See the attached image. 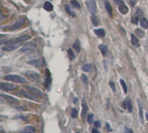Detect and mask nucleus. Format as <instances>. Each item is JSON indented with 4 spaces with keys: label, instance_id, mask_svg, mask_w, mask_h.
I'll return each instance as SVG.
<instances>
[{
    "label": "nucleus",
    "instance_id": "nucleus-1",
    "mask_svg": "<svg viewBox=\"0 0 148 133\" xmlns=\"http://www.w3.org/2000/svg\"><path fill=\"white\" fill-rule=\"evenodd\" d=\"M4 79L11 82L17 83V84H25L26 83V79L24 78V77L18 76V75H11V74L6 75V76L4 77Z\"/></svg>",
    "mask_w": 148,
    "mask_h": 133
},
{
    "label": "nucleus",
    "instance_id": "nucleus-2",
    "mask_svg": "<svg viewBox=\"0 0 148 133\" xmlns=\"http://www.w3.org/2000/svg\"><path fill=\"white\" fill-rule=\"evenodd\" d=\"M86 4L88 11L92 14H95L97 12V4L95 0H86Z\"/></svg>",
    "mask_w": 148,
    "mask_h": 133
},
{
    "label": "nucleus",
    "instance_id": "nucleus-3",
    "mask_svg": "<svg viewBox=\"0 0 148 133\" xmlns=\"http://www.w3.org/2000/svg\"><path fill=\"white\" fill-rule=\"evenodd\" d=\"M30 38L29 35H24V36H21L19 37H17L15 39H10L7 40V41H4V44H15V43H22L24 41H26Z\"/></svg>",
    "mask_w": 148,
    "mask_h": 133
},
{
    "label": "nucleus",
    "instance_id": "nucleus-4",
    "mask_svg": "<svg viewBox=\"0 0 148 133\" xmlns=\"http://www.w3.org/2000/svg\"><path fill=\"white\" fill-rule=\"evenodd\" d=\"M24 24V17H22V18L20 19L19 21H17L16 24H12L11 26L7 27V28H5V30H7V31H14V30H17V29L21 28V27L23 26Z\"/></svg>",
    "mask_w": 148,
    "mask_h": 133
},
{
    "label": "nucleus",
    "instance_id": "nucleus-5",
    "mask_svg": "<svg viewBox=\"0 0 148 133\" xmlns=\"http://www.w3.org/2000/svg\"><path fill=\"white\" fill-rule=\"evenodd\" d=\"M20 45H21V43H15V44H5L4 46H3L2 50L4 51H12L17 50Z\"/></svg>",
    "mask_w": 148,
    "mask_h": 133
},
{
    "label": "nucleus",
    "instance_id": "nucleus-6",
    "mask_svg": "<svg viewBox=\"0 0 148 133\" xmlns=\"http://www.w3.org/2000/svg\"><path fill=\"white\" fill-rule=\"evenodd\" d=\"M0 88L4 91H14L17 88L15 84H10V83H4V82H0Z\"/></svg>",
    "mask_w": 148,
    "mask_h": 133
},
{
    "label": "nucleus",
    "instance_id": "nucleus-7",
    "mask_svg": "<svg viewBox=\"0 0 148 133\" xmlns=\"http://www.w3.org/2000/svg\"><path fill=\"white\" fill-rule=\"evenodd\" d=\"M20 94H21L23 97H26V98L34 100V101H37V100H38V99H37V97L35 96V95L31 93L30 91H25L24 90H20Z\"/></svg>",
    "mask_w": 148,
    "mask_h": 133
},
{
    "label": "nucleus",
    "instance_id": "nucleus-8",
    "mask_svg": "<svg viewBox=\"0 0 148 133\" xmlns=\"http://www.w3.org/2000/svg\"><path fill=\"white\" fill-rule=\"evenodd\" d=\"M24 74H25L26 76L29 77V78H31V80H33V81H38L39 78H40V76L37 73V72H35V71H28L24 72Z\"/></svg>",
    "mask_w": 148,
    "mask_h": 133
},
{
    "label": "nucleus",
    "instance_id": "nucleus-9",
    "mask_svg": "<svg viewBox=\"0 0 148 133\" xmlns=\"http://www.w3.org/2000/svg\"><path fill=\"white\" fill-rule=\"evenodd\" d=\"M26 90L28 91H30L31 93H32L33 95H35L36 97H43V93L39 91V90L36 89L34 87H31V86H26Z\"/></svg>",
    "mask_w": 148,
    "mask_h": 133
},
{
    "label": "nucleus",
    "instance_id": "nucleus-10",
    "mask_svg": "<svg viewBox=\"0 0 148 133\" xmlns=\"http://www.w3.org/2000/svg\"><path fill=\"white\" fill-rule=\"evenodd\" d=\"M123 105H124V108L125 109H127V110H128L129 112H132V101L131 99L129 98V97H127V98L125 99L124 103H123Z\"/></svg>",
    "mask_w": 148,
    "mask_h": 133
},
{
    "label": "nucleus",
    "instance_id": "nucleus-11",
    "mask_svg": "<svg viewBox=\"0 0 148 133\" xmlns=\"http://www.w3.org/2000/svg\"><path fill=\"white\" fill-rule=\"evenodd\" d=\"M30 64L33 65L35 67H37V68H39V67L42 66V64H43V60L41 58H37V59H33L31 60V61H29L28 62Z\"/></svg>",
    "mask_w": 148,
    "mask_h": 133
},
{
    "label": "nucleus",
    "instance_id": "nucleus-12",
    "mask_svg": "<svg viewBox=\"0 0 148 133\" xmlns=\"http://www.w3.org/2000/svg\"><path fill=\"white\" fill-rule=\"evenodd\" d=\"M3 97L4 98H5L6 99V101H8L9 103H11V104H17L18 103V100L16 99L15 97H11V96H8V95H3Z\"/></svg>",
    "mask_w": 148,
    "mask_h": 133
},
{
    "label": "nucleus",
    "instance_id": "nucleus-13",
    "mask_svg": "<svg viewBox=\"0 0 148 133\" xmlns=\"http://www.w3.org/2000/svg\"><path fill=\"white\" fill-rule=\"evenodd\" d=\"M34 48V44L33 43H29V44H24L23 48L21 49L22 51H31L32 49Z\"/></svg>",
    "mask_w": 148,
    "mask_h": 133
},
{
    "label": "nucleus",
    "instance_id": "nucleus-14",
    "mask_svg": "<svg viewBox=\"0 0 148 133\" xmlns=\"http://www.w3.org/2000/svg\"><path fill=\"white\" fill-rule=\"evenodd\" d=\"M105 10H106V11L108 12L109 16L110 17H112V8L111 6V4L108 2V0H105Z\"/></svg>",
    "mask_w": 148,
    "mask_h": 133
},
{
    "label": "nucleus",
    "instance_id": "nucleus-15",
    "mask_svg": "<svg viewBox=\"0 0 148 133\" xmlns=\"http://www.w3.org/2000/svg\"><path fill=\"white\" fill-rule=\"evenodd\" d=\"M119 11L121 12L122 14H126L127 12H128L129 9H128V7L125 5V4H119Z\"/></svg>",
    "mask_w": 148,
    "mask_h": 133
},
{
    "label": "nucleus",
    "instance_id": "nucleus-16",
    "mask_svg": "<svg viewBox=\"0 0 148 133\" xmlns=\"http://www.w3.org/2000/svg\"><path fill=\"white\" fill-rule=\"evenodd\" d=\"M131 42H132V45H133V46H135V47H139V39H138L133 34L131 35Z\"/></svg>",
    "mask_w": 148,
    "mask_h": 133
},
{
    "label": "nucleus",
    "instance_id": "nucleus-17",
    "mask_svg": "<svg viewBox=\"0 0 148 133\" xmlns=\"http://www.w3.org/2000/svg\"><path fill=\"white\" fill-rule=\"evenodd\" d=\"M22 132H24V133H35L36 132V130H35V128L33 126L29 125V126L24 127V129Z\"/></svg>",
    "mask_w": 148,
    "mask_h": 133
},
{
    "label": "nucleus",
    "instance_id": "nucleus-18",
    "mask_svg": "<svg viewBox=\"0 0 148 133\" xmlns=\"http://www.w3.org/2000/svg\"><path fill=\"white\" fill-rule=\"evenodd\" d=\"M44 9L47 11H52V10H53V5H52V4L51 3V2L47 1L44 4Z\"/></svg>",
    "mask_w": 148,
    "mask_h": 133
},
{
    "label": "nucleus",
    "instance_id": "nucleus-19",
    "mask_svg": "<svg viewBox=\"0 0 148 133\" xmlns=\"http://www.w3.org/2000/svg\"><path fill=\"white\" fill-rule=\"evenodd\" d=\"M99 48L100 50V51H101L103 56H106V55H107V47H106V45H104V44H99Z\"/></svg>",
    "mask_w": 148,
    "mask_h": 133
},
{
    "label": "nucleus",
    "instance_id": "nucleus-20",
    "mask_svg": "<svg viewBox=\"0 0 148 133\" xmlns=\"http://www.w3.org/2000/svg\"><path fill=\"white\" fill-rule=\"evenodd\" d=\"M95 32V34L97 35L98 37H105V31L103 29H98V30H95L94 31Z\"/></svg>",
    "mask_w": 148,
    "mask_h": 133
},
{
    "label": "nucleus",
    "instance_id": "nucleus-21",
    "mask_svg": "<svg viewBox=\"0 0 148 133\" xmlns=\"http://www.w3.org/2000/svg\"><path fill=\"white\" fill-rule=\"evenodd\" d=\"M140 25H141L144 29H148V21L146 18L145 17H142L140 19Z\"/></svg>",
    "mask_w": 148,
    "mask_h": 133
},
{
    "label": "nucleus",
    "instance_id": "nucleus-22",
    "mask_svg": "<svg viewBox=\"0 0 148 133\" xmlns=\"http://www.w3.org/2000/svg\"><path fill=\"white\" fill-rule=\"evenodd\" d=\"M91 20H92V24H93L94 26H98V25H99V18H98V17H97V16H95V15H92Z\"/></svg>",
    "mask_w": 148,
    "mask_h": 133
},
{
    "label": "nucleus",
    "instance_id": "nucleus-23",
    "mask_svg": "<svg viewBox=\"0 0 148 133\" xmlns=\"http://www.w3.org/2000/svg\"><path fill=\"white\" fill-rule=\"evenodd\" d=\"M82 70H83V71H86V72L91 71H92V64H85L84 66L82 67Z\"/></svg>",
    "mask_w": 148,
    "mask_h": 133
},
{
    "label": "nucleus",
    "instance_id": "nucleus-24",
    "mask_svg": "<svg viewBox=\"0 0 148 133\" xmlns=\"http://www.w3.org/2000/svg\"><path fill=\"white\" fill-rule=\"evenodd\" d=\"M46 72H47V77H46V83H44V85H46V87H48L50 83H51V76H50V72L48 70H46Z\"/></svg>",
    "mask_w": 148,
    "mask_h": 133
},
{
    "label": "nucleus",
    "instance_id": "nucleus-25",
    "mask_svg": "<svg viewBox=\"0 0 148 133\" xmlns=\"http://www.w3.org/2000/svg\"><path fill=\"white\" fill-rule=\"evenodd\" d=\"M73 47H74V49L76 50L77 52H79L80 51V43H79V40H77V41L74 43Z\"/></svg>",
    "mask_w": 148,
    "mask_h": 133
},
{
    "label": "nucleus",
    "instance_id": "nucleus-26",
    "mask_svg": "<svg viewBox=\"0 0 148 133\" xmlns=\"http://www.w3.org/2000/svg\"><path fill=\"white\" fill-rule=\"evenodd\" d=\"M82 106H83V111H82V115H83V116H85V115L86 114V112L88 111V106H87V105H86V103H83Z\"/></svg>",
    "mask_w": 148,
    "mask_h": 133
},
{
    "label": "nucleus",
    "instance_id": "nucleus-27",
    "mask_svg": "<svg viewBox=\"0 0 148 133\" xmlns=\"http://www.w3.org/2000/svg\"><path fill=\"white\" fill-rule=\"evenodd\" d=\"M71 4H72V6L75 7L76 9H80V4H79V2L77 0H71Z\"/></svg>",
    "mask_w": 148,
    "mask_h": 133
},
{
    "label": "nucleus",
    "instance_id": "nucleus-28",
    "mask_svg": "<svg viewBox=\"0 0 148 133\" xmlns=\"http://www.w3.org/2000/svg\"><path fill=\"white\" fill-rule=\"evenodd\" d=\"M136 34L139 37H145V31L140 29H136Z\"/></svg>",
    "mask_w": 148,
    "mask_h": 133
},
{
    "label": "nucleus",
    "instance_id": "nucleus-29",
    "mask_svg": "<svg viewBox=\"0 0 148 133\" xmlns=\"http://www.w3.org/2000/svg\"><path fill=\"white\" fill-rule=\"evenodd\" d=\"M119 81H120V84H121V85H122L123 90H124V92H125V94H126L127 93V86H126V84H125V81L123 79H120Z\"/></svg>",
    "mask_w": 148,
    "mask_h": 133
},
{
    "label": "nucleus",
    "instance_id": "nucleus-30",
    "mask_svg": "<svg viewBox=\"0 0 148 133\" xmlns=\"http://www.w3.org/2000/svg\"><path fill=\"white\" fill-rule=\"evenodd\" d=\"M66 11L68 12V14H70V15H71L72 17H76V15H75V13H74L73 11H72L71 9H70V7H69L68 5H66Z\"/></svg>",
    "mask_w": 148,
    "mask_h": 133
},
{
    "label": "nucleus",
    "instance_id": "nucleus-31",
    "mask_svg": "<svg viewBox=\"0 0 148 133\" xmlns=\"http://www.w3.org/2000/svg\"><path fill=\"white\" fill-rule=\"evenodd\" d=\"M78 117V110L75 109V108H72V118H76Z\"/></svg>",
    "mask_w": 148,
    "mask_h": 133
},
{
    "label": "nucleus",
    "instance_id": "nucleus-32",
    "mask_svg": "<svg viewBox=\"0 0 148 133\" xmlns=\"http://www.w3.org/2000/svg\"><path fill=\"white\" fill-rule=\"evenodd\" d=\"M68 55H69V57H70V58H71V60L72 59H74L75 58V55L73 53V51H72V49H68Z\"/></svg>",
    "mask_w": 148,
    "mask_h": 133
},
{
    "label": "nucleus",
    "instance_id": "nucleus-33",
    "mask_svg": "<svg viewBox=\"0 0 148 133\" xmlns=\"http://www.w3.org/2000/svg\"><path fill=\"white\" fill-rule=\"evenodd\" d=\"M93 117H94V115L93 114H89L88 117H87V121H88L89 124H92V123H93Z\"/></svg>",
    "mask_w": 148,
    "mask_h": 133
},
{
    "label": "nucleus",
    "instance_id": "nucleus-34",
    "mask_svg": "<svg viewBox=\"0 0 148 133\" xmlns=\"http://www.w3.org/2000/svg\"><path fill=\"white\" fill-rule=\"evenodd\" d=\"M131 22H132V23L133 24H138V23H139V17H138L137 16L132 17Z\"/></svg>",
    "mask_w": 148,
    "mask_h": 133
},
{
    "label": "nucleus",
    "instance_id": "nucleus-35",
    "mask_svg": "<svg viewBox=\"0 0 148 133\" xmlns=\"http://www.w3.org/2000/svg\"><path fill=\"white\" fill-rule=\"evenodd\" d=\"M136 16L138 17H143V12L141 11V10H139V9H138L137 10V11H136Z\"/></svg>",
    "mask_w": 148,
    "mask_h": 133
},
{
    "label": "nucleus",
    "instance_id": "nucleus-36",
    "mask_svg": "<svg viewBox=\"0 0 148 133\" xmlns=\"http://www.w3.org/2000/svg\"><path fill=\"white\" fill-rule=\"evenodd\" d=\"M109 84H110V86H111L112 90L113 91V92H116V88H115V84H114V83L113 82H110Z\"/></svg>",
    "mask_w": 148,
    "mask_h": 133
},
{
    "label": "nucleus",
    "instance_id": "nucleus-37",
    "mask_svg": "<svg viewBox=\"0 0 148 133\" xmlns=\"http://www.w3.org/2000/svg\"><path fill=\"white\" fill-rule=\"evenodd\" d=\"M81 79H82V82L85 83V84H86L87 83V77L85 74H83L81 76Z\"/></svg>",
    "mask_w": 148,
    "mask_h": 133
},
{
    "label": "nucleus",
    "instance_id": "nucleus-38",
    "mask_svg": "<svg viewBox=\"0 0 148 133\" xmlns=\"http://www.w3.org/2000/svg\"><path fill=\"white\" fill-rule=\"evenodd\" d=\"M7 118H8V117L4 116V115H0V122H3L4 120H6Z\"/></svg>",
    "mask_w": 148,
    "mask_h": 133
},
{
    "label": "nucleus",
    "instance_id": "nucleus-39",
    "mask_svg": "<svg viewBox=\"0 0 148 133\" xmlns=\"http://www.w3.org/2000/svg\"><path fill=\"white\" fill-rule=\"evenodd\" d=\"M143 111H142V109H141V107L139 108V117H140V118H141V122L142 123H144L143 122Z\"/></svg>",
    "mask_w": 148,
    "mask_h": 133
},
{
    "label": "nucleus",
    "instance_id": "nucleus-40",
    "mask_svg": "<svg viewBox=\"0 0 148 133\" xmlns=\"http://www.w3.org/2000/svg\"><path fill=\"white\" fill-rule=\"evenodd\" d=\"M94 124H95V127L96 128H99L100 126H101V123H100L99 121H96L94 123Z\"/></svg>",
    "mask_w": 148,
    "mask_h": 133
},
{
    "label": "nucleus",
    "instance_id": "nucleus-41",
    "mask_svg": "<svg viewBox=\"0 0 148 133\" xmlns=\"http://www.w3.org/2000/svg\"><path fill=\"white\" fill-rule=\"evenodd\" d=\"M4 18V15L3 14L2 10H1V8H0V21H1V20H3Z\"/></svg>",
    "mask_w": 148,
    "mask_h": 133
},
{
    "label": "nucleus",
    "instance_id": "nucleus-42",
    "mask_svg": "<svg viewBox=\"0 0 148 133\" xmlns=\"http://www.w3.org/2000/svg\"><path fill=\"white\" fill-rule=\"evenodd\" d=\"M114 2H115V4H124V2L122 1V0H114Z\"/></svg>",
    "mask_w": 148,
    "mask_h": 133
},
{
    "label": "nucleus",
    "instance_id": "nucleus-43",
    "mask_svg": "<svg viewBox=\"0 0 148 133\" xmlns=\"http://www.w3.org/2000/svg\"><path fill=\"white\" fill-rule=\"evenodd\" d=\"M125 133H132V130H130V129H128V128H126V129H125Z\"/></svg>",
    "mask_w": 148,
    "mask_h": 133
},
{
    "label": "nucleus",
    "instance_id": "nucleus-44",
    "mask_svg": "<svg viewBox=\"0 0 148 133\" xmlns=\"http://www.w3.org/2000/svg\"><path fill=\"white\" fill-rule=\"evenodd\" d=\"M130 1H131V4H132V5H134V4H136L137 0H130Z\"/></svg>",
    "mask_w": 148,
    "mask_h": 133
},
{
    "label": "nucleus",
    "instance_id": "nucleus-45",
    "mask_svg": "<svg viewBox=\"0 0 148 133\" xmlns=\"http://www.w3.org/2000/svg\"><path fill=\"white\" fill-rule=\"evenodd\" d=\"M92 133H99V130L93 129V130H92Z\"/></svg>",
    "mask_w": 148,
    "mask_h": 133
},
{
    "label": "nucleus",
    "instance_id": "nucleus-46",
    "mask_svg": "<svg viewBox=\"0 0 148 133\" xmlns=\"http://www.w3.org/2000/svg\"><path fill=\"white\" fill-rule=\"evenodd\" d=\"M4 52H3V51H0V58H1L2 57H4Z\"/></svg>",
    "mask_w": 148,
    "mask_h": 133
},
{
    "label": "nucleus",
    "instance_id": "nucleus-47",
    "mask_svg": "<svg viewBox=\"0 0 148 133\" xmlns=\"http://www.w3.org/2000/svg\"><path fill=\"white\" fill-rule=\"evenodd\" d=\"M106 126H107V128H108V131H111L112 129H111V127H110L109 124H106Z\"/></svg>",
    "mask_w": 148,
    "mask_h": 133
},
{
    "label": "nucleus",
    "instance_id": "nucleus-48",
    "mask_svg": "<svg viewBox=\"0 0 148 133\" xmlns=\"http://www.w3.org/2000/svg\"><path fill=\"white\" fill-rule=\"evenodd\" d=\"M77 102H78V98H77V97H74V99H73V103H74V104H77Z\"/></svg>",
    "mask_w": 148,
    "mask_h": 133
},
{
    "label": "nucleus",
    "instance_id": "nucleus-49",
    "mask_svg": "<svg viewBox=\"0 0 148 133\" xmlns=\"http://www.w3.org/2000/svg\"><path fill=\"white\" fill-rule=\"evenodd\" d=\"M2 131H3V128H2L1 126H0V133H1Z\"/></svg>",
    "mask_w": 148,
    "mask_h": 133
},
{
    "label": "nucleus",
    "instance_id": "nucleus-50",
    "mask_svg": "<svg viewBox=\"0 0 148 133\" xmlns=\"http://www.w3.org/2000/svg\"><path fill=\"white\" fill-rule=\"evenodd\" d=\"M145 117H146V119L148 120V113H146V114H145Z\"/></svg>",
    "mask_w": 148,
    "mask_h": 133
},
{
    "label": "nucleus",
    "instance_id": "nucleus-51",
    "mask_svg": "<svg viewBox=\"0 0 148 133\" xmlns=\"http://www.w3.org/2000/svg\"><path fill=\"white\" fill-rule=\"evenodd\" d=\"M21 133H24V132H21Z\"/></svg>",
    "mask_w": 148,
    "mask_h": 133
},
{
    "label": "nucleus",
    "instance_id": "nucleus-52",
    "mask_svg": "<svg viewBox=\"0 0 148 133\" xmlns=\"http://www.w3.org/2000/svg\"><path fill=\"white\" fill-rule=\"evenodd\" d=\"M77 133H78V132H77Z\"/></svg>",
    "mask_w": 148,
    "mask_h": 133
}]
</instances>
